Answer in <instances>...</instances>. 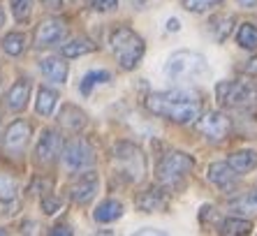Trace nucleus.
Segmentation results:
<instances>
[{"mask_svg":"<svg viewBox=\"0 0 257 236\" xmlns=\"http://www.w3.org/2000/svg\"><path fill=\"white\" fill-rule=\"evenodd\" d=\"M146 109L174 123H192L202 116V102L188 90H165L146 97Z\"/></svg>","mask_w":257,"mask_h":236,"instance_id":"obj_1","label":"nucleus"},{"mask_svg":"<svg viewBox=\"0 0 257 236\" xmlns=\"http://www.w3.org/2000/svg\"><path fill=\"white\" fill-rule=\"evenodd\" d=\"M162 74L169 81H202L211 74V67L209 60L204 58L202 53L181 49L167 58L165 67H162Z\"/></svg>","mask_w":257,"mask_h":236,"instance_id":"obj_2","label":"nucleus"},{"mask_svg":"<svg viewBox=\"0 0 257 236\" xmlns=\"http://www.w3.org/2000/svg\"><path fill=\"white\" fill-rule=\"evenodd\" d=\"M111 165H114L116 176L127 185L142 183L146 176V158L142 148L130 142H118L111 148Z\"/></svg>","mask_w":257,"mask_h":236,"instance_id":"obj_3","label":"nucleus"},{"mask_svg":"<svg viewBox=\"0 0 257 236\" xmlns=\"http://www.w3.org/2000/svg\"><path fill=\"white\" fill-rule=\"evenodd\" d=\"M109 44H111V51H114L118 65L127 72L135 70V67L142 63L144 51H146V44H144L142 35H137V33L132 28H127V26H118V28L111 30Z\"/></svg>","mask_w":257,"mask_h":236,"instance_id":"obj_4","label":"nucleus"},{"mask_svg":"<svg viewBox=\"0 0 257 236\" xmlns=\"http://www.w3.org/2000/svg\"><path fill=\"white\" fill-rule=\"evenodd\" d=\"M195 169V158L183 151H167L158 162V181L167 188H176L183 183V178Z\"/></svg>","mask_w":257,"mask_h":236,"instance_id":"obj_5","label":"nucleus"},{"mask_svg":"<svg viewBox=\"0 0 257 236\" xmlns=\"http://www.w3.org/2000/svg\"><path fill=\"white\" fill-rule=\"evenodd\" d=\"M215 100L227 109H255L257 86L250 81H220L215 86Z\"/></svg>","mask_w":257,"mask_h":236,"instance_id":"obj_6","label":"nucleus"},{"mask_svg":"<svg viewBox=\"0 0 257 236\" xmlns=\"http://www.w3.org/2000/svg\"><path fill=\"white\" fill-rule=\"evenodd\" d=\"M95 162V153H93V148L88 146L86 139L77 137V139H72L63 146V165L72 171H84L88 167H93Z\"/></svg>","mask_w":257,"mask_h":236,"instance_id":"obj_7","label":"nucleus"},{"mask_svg":"<svg viewBox=\"0 0 257 236\" xmlns=\"http://www.w3.org/2000/svg\"><path fill=\"white\" fill-rule=\"evenodd\" d=\"M197 130L202 132L209 142L218 144V142H225L229 137V132H232V121H229L227 113H222V111H209V113H204V116H199Z\"/></svg>","mask_w":257,"mask_h":236,"instance_id":"obj_8","label":"nucleus"},{"mask_svg":"<svg viewBox=\"0 0 257 236\" xmlns=\"http://www.w3.org/2000/svg\"><path fill=\"white\" fill-rule=\"evenodd\" d=\"M97 188H100V176L95 171H84L79 174L77 178H72L70 185H67V197H70L74 204L79 206H86L93 201V197L97 195Z\"/></svg>","mask_w":257,"mask_h":236,"instance_id":"obj_9","label":"nucleus"},{"mask_svg":"<svg viewBox=\"0 0 257 236\" xmlns=\"http://www.w3.org/2000/svg\"><path fill=\"white\" fill-rule=\"evenodd\" d=\"M67 37V24L63 21L60 17H49L44 21H40V26L35 28V42L37 49H49L54 47V44H60V42H65Z\"/></svg>","mask_w":257,"mask_h":236,"instance_id":"obj_10","label":"nucleus"},{"mask_svg":"<svg viewBox=\"0 0 257 236\" xmlns=\"http://www.w3.org/2000/svg\"><path fill=\"white\" fill-rule=\"evenodd\" d=\"M58 155H63V137H60V132L47 128V130H42L40 142L35 146V162L49 167L51 162H56Z\"/></svg>","mask_w":257,"mask_h":236,"instance_id":"obj_11","label":"nucleus"},{"mask_svg":"<svg viewBox=\"0 0 257 236\" xmlns=\"http://www.w3.org/2000/svg\"><path fill=\"white\" fill-rule=\"evenodd\" d=\"M30 137H33V128L26 121H14V123L7 125L5 137H3V148H5L10 155H21L26 151V146L30 144Z\"/></svg>","mask_w":257,"mask_h":236,"instance_id":"obj_12","label":"nucleus"},{"mask_svg":"<svg viewBox=\"0 0 257 236\" xmlns=\"http://www.w3.org/2000/svg\"><path fill=\"white\" fill-rule=\"evenodd\" d=\"M206 178H209V183H213L222 192H229L239 183V174L229 167V162H211L209 169H206Z\"/></svg>","mask_w":257,"mask_h":236,"instance_id":"obj_13","label":"nucleus"},{"mask_svg":"<svg viewBox=\"0 0 257 236\" xmlns=\"http://www.w3.org/2000/svg\"><path fill=\"white\" fill-rule=\"evenodd\" d=\"M135 204H137V208L142 213H162L169 206V195L162 188H149L139 192Z\"/></svg>","mask_w":257,"mask_h":236,"instance_id":"obj_14","label":"nucleus"},{"mask_svg":"<svg viewBox=\"0 0 257 236\" xmlns=\"http://www.w3.org/2000/svg\"><path fill=\"white\" fill-rule=\"evenodd\" d=\"M58 123H60V128H65L70 132H79L88 125V116L77 104H63L58 113Z\"/></svg>","mask_w":257,"mask_h":236,"instance_id":"obj_15","label":"nucleus"},{"mask_svg":"<svg viewBox=\"0 0 257 236\" xmlns=\"http://www.w3.org/2000/svg\"><path fill=\"white\" fill-rule=\"evenodd\" d=\"M28 100H30V81L28 79H17L12 83V88L7 90V109L14 113L24 111L26 106H28Z\"/></svg>","mask_w":257,"mask_h":236,"instance_id":"obj_16","label":"nucleus"},{"mask_svg":"<svg viewBox=\"0 0 257 236\" xmlns=\"http://www.w3.org/2000/svg\"><path fill=\"white\" fill-rule=\"evenodd\" d=\"M40 70L42 74L54 83H65L67 81V74H70V67L65 63V56H47V58L40 60Z\"/></svg>","mask_w":257,"mask_h":236,"instance_id":"obj_17","label":"nucleus"},{"mask_svg":"<svg viewBox=\"0 0 257 236\" xmlns=\"http://www.w3.org/2000/svg\"><path fill=\"white\" fill-rule=\"evenodd\" d=\"M120 215H123V204H120L118 199H104L102 204H97V208L93 211L95 222H102V224L116 222Z\"/></svg>","mask_w":257,"mask_h":236,"instance_id":"obj_18","label":"nucleus"},{"mask_svg":"<svg viewBox=\"0 0 257 236\" xmlns=\"http://www.w3.org/2000/svg\"><path fill=\"white\" fill-rule=\"evenodd\" d=\"M58 100H60L58 90L49 88V86H40V90H37V100H35L37 113H40V116H51V113L56 111V106H58Z\"/></svg>","mask_w":257,"mask_h":236,"instance_id":"obj_19","label":"nucleus"},{"mask_svg":"<svg viewBox=\"0 0 257 236\" xmlns=\"http://www.w3.org/2000/svg\"><path fill=\"white\" fill-rule=\"evenodd\" d=\"M229 167H232L236 174H248V171H252L257 167V151H250V148H245V151H236V153H232L227 158Z\"/></svg>","mask_w":257,"mask_h":236,"instance_id":"obj_20","label":"nucleus"},{"mask_svg":"<svg viewBox=\"0 0 257 236\" xmlns=\"http://www.w3.org/2000/svg\"><path fill=\"white\" fill-rule=\"evenodd\" d=\"M232 26H234L232 14H215V17L209 19V30H211V35H213V40L218 42V44H222V42L229 37Z\"/></svg>","mask_w":257,"mask_h":236,"instance_id":"obj_21","label":"nucleus"},{"mask_svg":"<svg viewBox=\"0 0 257 236\" xmlns=\"http://www.w3.org/2000/svg\"><path fill=\"white\" fill-rule=\"evenodd\" d=\"M95 42L88 40V37H74V40H70L67 44H63V49H60V53L65 56V58H79V56H86V53L95 51Z\"/></svg>","mask_w":257,"mask_h":236,"instance_id":"obj_22","label":"nucleus"},{"mask_svg":"<svg viewBox=\"0 0 257 236\" xmlns=\"http://www.w3.org/2000/svg\"><path fill=\"white\" fill-rule=\"evenodd\" d=\"M229 211L239 213V215H248V218H252V215H257V192H243L241 197H236V199L229 201Z\"/></svg>","mask_w":257,"mask_h":236,"instance_id":"obj_23","label":"nucleus"},{"mask_svg":"<svg viewBox=\"0 0 257 236\" xmlns=\"http://www.w3.org/2000/svg\"><path fill=\"white\" fill-rule=\"evenodd\" d=\"M252 229V222L250 220H245L243 215L241 218H225L218 227L220 234H227V236H241V234H250Z\"/></svg>","mask_w":257,"mask_h":236,"instance_id":"obj_24","label":"nucleus"},{"mask_svg":"<svg viewBox=\"0 0 257 236\" xmlns=\"http://www.w3.org/2000/svg\"><path fill=\"white\" fill-rule=\"evenodd\" d=\"M109 79H111V74L107 70H90L79 81V90H81V95H90V90L95 88L97 83H107Z\"/></svg>","mask_w":257,"mask_h":236,"instance_id":"obj_25","label":"nucleus"},{"mask_svg":"<svg viewBox=\"0 0 257 236\" xmlns=\"http://www.w3.org/2000/svg\"><path fill=\"white\" fill-rule=\"evenodd\" d=\"M236 44L241 49L255 51L257 49V26L255 24H241L236 30Z\"/></svg>","mask_w":257,"mask_h":236,"instance_id":"obj_26","label":"nucleus"},{"mask_svg":"<svg viewBox=\"0 0 257 236\" xmlns=\"http://www.w3.org/2000/svg\"><path fill=\"white\" fill-rule=\"evenodd\" d=\"M0 44H3V51L7 56H21L26 49V35L24 33H7Z\"/></svg>","mask_w":257,"mask_h":236,"instance_id":"obj_27","label":"nucleus"},{"mask_svg":"<svg viewBox=\"0 0 257 236\" xmlns=\"http://www.w3.org/2000/svg\"><path fill=\"white\" fill-rule=\"evenodd\" d=\"M12 14L19 24H28L30 14H33V0H10Z\"/></svg>","mask_w":257,"mask_h":236,"instance_id":"obj_28","label":"nucleus"},{"mask_svg":"<svg viewBox=\"0 0 257 236\" xmlns=\"http://www.w3.org/2000/svg\"><path fill=\"white\" fill-rule=\"evenodd\" d=\"M222 0H183V7H186L188 12H206V10H211V7L215 5H220Z\"/></svg>","mask_w":257,"mask_h":236,"instance_id":"obj_29","label":"nucleus"},{"mask_svg":"<svg viewBox=\"0 0 257 236\" xmlns=\"http://www.w3.org/2000/svg\"><path fill=\"white\" fill-rule=\"evenodd\" d=\"M40 206H42V211L47 213V215H54V213H58L60 208H63V199H60V197H51V192H49V195H42Z\"/></svg>","mask_w":257,"mask_h":236,"instance_id":"obj_30","label":"nucleus"},{"mask_svg":"<svg viewBox=\"0 0 257 236\" xmlns=\"http://www.w3.org/2000/svg\"><path fill=\"white\" fill-rule=\"evenodd\" d=\"M19 204L14 201V197H0V220L3 218H12L17 215Z\"/></svg>","mask_w":257,"mask_h":236,"instance_id":"obj_31","label":"nucleus"},{"mask_svg":"<svg viewBox=\"0 0 257 236\" xmlns=\"http://www.w3.org/2000/svg\"><path fill=\"white\" fill-rule=\"evenodd\" d=\"M14 192H17V181L0 174V197H14Z\"/></svg>","mask_w":257,"mask_h":236,"instance_id":"obj_32","label":"nucleus"},{"mask_svg":"<svg viewBox=\"0 0 257 236\" xmlns=\"http://www.w3.org/2000/svg\"><path fill=\"white\" fill-rule=\"evenodd\" d=\"M116 7H118V0H90L93 12H111Z\"/></svg>","mask_w":257,"mask_h":236,"instance_id":"obj_33","label":"nucleus"},{"mask_svg":"<svg viewBox=\"0 0 257 236\" xmlns=\"http://www.w3.org/2000/svg\"><path fill=\"white\" fill-rule=\"evenodd\" d=\"M47 10H51V12H60L63 10V0H40Z\"/></svg>","mask_w":257,"mask_h":236,"instance_id":"obj_34","label":"nucleus"},{"mask_svg":"<svg viewBox=\"0 0 257 236\" xmlns=\"http://www.w3.org/2000/svg\"><path fill=\"white\" fill-rule=\"evenodd\" d=\"M243 72H245V74H257V56H252V58L245 63Z\"/></svg>","mask_w":257,"mask_h":236,"instance_id":"obj_35","label":"nucleus"},{"mask_svg":"<svg viewBox=\"0 0 257 236\" xmlns=\"http://www.w3.org/2000/svg\"><path fill=\"white\" fill-rule=\"evenodd\" d=\"M49 234H54V236H56V234H65V236H70V234H72V229L67 227V224H54Z\"/></svg>","mask_w":257,"mask_h":236,"instance_id":"obj_36","label":"nucleus"},{"mask_svg":"<svg viewBox=\"0 0 257 236\" xmlns=\"http://www.w3.org/2000/svg\"><path fill=\"white\" fill-rule=\"evenodd\" d=\"M167 30L179 33V30H181V21H179V19H169V21H167Z\"/></svg>","mask_w":257,"mask_h":236,"instance_id":"obj_37","label":"nucleus"},{"mask_svg":"<svg viewBox=\"0 0 257 236\" xmlns=\"http://www.w3.org/2000/svg\"><path fill=\"white\" fill-rule=\"evenodd\" d=\"M239 7H245V10H252V7H257V0H234Z\"/></svg>","mask_w":257,"mask_h":236,"instance_id":"obj_38","label":"nucleus"},{"mask_svg":"<svg viewBox=\"0 0 257 236\" xmlns=\"http://www.w3.org/2000/svg\"><path fill=\"white\" fill-rule=\"evenodd\" d=\"M137 234H162L160 229H151V227H146V229H139Z\"/></svg>","mask_w":257,"mask_h":236,"instance_id":"obj_39","label":"nucleus"},{"mask_svg":"<svg viewBox=\"0 0 257 236\" xmlns=\"http://www.w3.org/2000/svg\"><path fill=\"white\" fill-rule=\"evenodd\" d=\"M5 26V12H3V7H0V28Z\"/></svg>","mask_w":257,"mask_h":236,"instance_id":"obj_40","label":"nucleus"}]
</instances>
